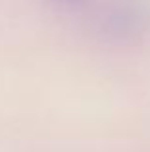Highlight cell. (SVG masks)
Wrapping results in <instances>:
<instances>
[{"label": "cell", "instance_id": "6da1fadb", "mask_svg": "<svg viewBox=\"0 0 150 152\" xmlns=\"http://www.w3.org/2000/svg\"><path fill=\"white\" fill-rule=\"evenodd\" d=\"M148 10H144L139 4H133V6L127 4V6L116 8V12H112L106 18V31L114 35H131L148 27Z\"/></svg>", "mask_w": 150, "mask_h": 152}, {"label": "cell", "instance_id": "7a4b0ae2", "mask_svg": "<svg viewBox=\"0 0 150 152\" xmlns=\"http://www.w3.org/2000/svg\"><path fill=\"white\" fill-rule=\"evenodd\" d=\"M54 2H60V4H73V2H79V0H54Z\"/></svg>", "mask_w": 150, "mask_h": 152}]
</instances>
